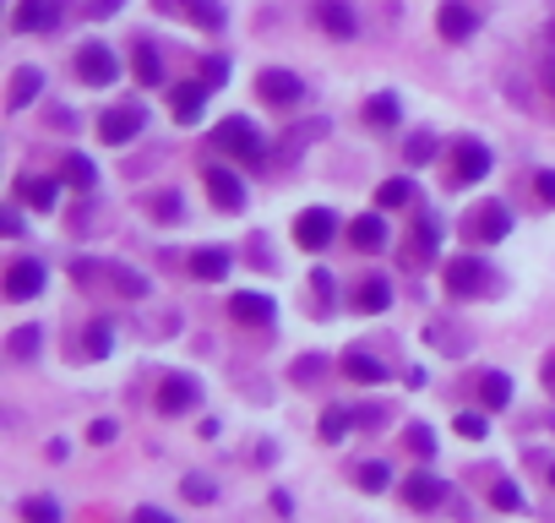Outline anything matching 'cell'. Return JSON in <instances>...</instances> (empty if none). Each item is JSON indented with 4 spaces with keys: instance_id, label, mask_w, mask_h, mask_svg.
Listing matches in <instances>:
<instances>
[{
    "instance_id": "cell-11",
    "label": "cell",
    "mask_w": 555,
    "mask_h": 523,
    "mask_svg": "<svg viewBox=\"0 0 555 523\" xmlns=\"http://www.w3.org/2000/svg\"><path fill=\"white\" fill-rule=\"evenodd\" d=\"M196 404H202V382H196V377L180 371V377H164V382H158V409H164V414H191Z\"/></svg>"
},
{
    "instance_id": "cell-31",
    "label": "cell",
    "mask_w": 555,
    "mask_h": 523,
    "mask_svg": "<svg viewBox=\"0 0 555 523\" xmlns=\"http://www.w3.org/2000/svg\"><path fill=\"white\" fill-rule=\"evenodd\" d=\"M61 180H66V186H82V191H88V186L99 180V169H93V158H82V153H72V158L61 164Z\"/></svg>"
},
{
    "instance_id": "cell-1",
    "label": "cell",
    "mask_w": 555,
    "mask_h": 523,
    "mask_svg": "<svg viewBox=\"0 0 555 523\" xmlns=\"http://www.w3.org/2000/svg\"><path fill=\"white\" fill-rule=\"evenodd\" d=\"M212 142H218V153H229V158H245V164H261V158H267V142H261V131H256L245 115H229V120H218Z\"/></svg>"
},
{
    "instance_id": "cell-23",
    "label": "cell",
    "mask_w": 555,
    "mask_h": 523,
    "mask_svg": "<svg viewBox=\"0 0 555 523\" xmlns=\"http://www.w3.org/2000/svg\"><path fill=\"white\" fill-rule=\"evenodd\" d=\"M131 66H137V82H142V88H158V82H164V61H158L153 39H137V44H131Z\"/></svg>"
},
{
    "instance_id": "cell-15",
    "label": "cell",
    "mask_w": 555,
    "mask_h": 523,
    "mask_svg": "<svg viewBox=\"0 0 555 523\" xmlns=\"http://www.w3.org/2000/svg\"><path fill=\"white\" fill-rule=\"evenodd\" d=\"M229 317H234L240 328H267V322H272V301L256 295V290H240V295L229 301Z\"/></svg>"
},
{
    "instance_id": "cell-18",
    "label": "cell",
    "mask_w": 555,
    "mask_h": 523,
    "mask_svg": "<svg viewBox=\"0 0 555 523\" xmlns=\"http://www.w3.org/2000/svg\"><path fill=\"white\" fill-rule=\"evenodd\" d=\"M207 196H212V207H223V213L245 207V186H240L229 169H207Z\"/></svg>"
},
{
    "instance_id": "cell-33",
    "label": "cell",
    "mask_w": 555,
    "mask_h": 523,
    "mask_svg": "<svg viewBox=\"0 0 555 523\" xmlns=\"http://www.w3.org/2000/svg\"><path fill=\"white\" fill-rule=\"evenodd\" d=\"M23 518L28 523H61V501L55 496H28L23 501Z\"/></svg>"
},
{
    "instance_id": "cell-38",
    "label": "cell",
    "mask_w": 555,
    "mask_h": 523,
    "mask_svg": "<svg viewBox=\"0 0 555 523\" xmlns=\"http://www.w3.org/2000/svg\"><path fill=\"white\" fill-rule=\"evenodd\" d=\"M409 196H414L409 180H382V186H376V207H403Z\"/></svg>"
},
{
    "instance_id": "cell-37",
    "label": "cell",
    "mask_w": 555,
    "mask_h": 523,
    "mask_svg": "<svg viewBox=\"0 0 555 523\" xmlns=\"http://www.w3.org/2000/svg\"><path fill=\"white\" fill-rule=\"evenodd\" d=\"M490 507H495V512H522V490H517L512 480H495V485H490Z\"/></svg>"
},
{
    "instance_id": "cell-40",
    "label": "cell",
    "mask_w": 555,
    "mask_h": 523,
    "mask_svg": "<svg viewBox=\"0 0 555 523\" xmlns=\"http://www.w3.org/2000/svg\"><path fill=\"white\" fill-rule=\"evenodd\" d=\"M387 485H392V469H387V463H360V490L382 496Z\"/></svg>"
},
{
    "instance_id": "cell-32",
    "label": "cell",
    "mask_w": 555,
    "mask_h": 523,
    "mask_svg": "<svg viewBox=\"0 0 555 523\" xmlns=\"http://www.w3.org/2000/svg\"><path fill=\"white\" fill-rule=\"evenodd\" d=\"M180 490H185V501H191V507H212V501H218V485H212L207 474H185V480H180Z\"/></svg>"
},
{
    "instance_id": "cell-30",
    "label": "cell",
    "mask_w": 555,
    "mask_h": 523,
    "mask_svg": "<svg viewBox=\"0 0 555 523\" xmlns=\"http://www.w3.org/2000/svg\"><path fill=\"white\" fill-rule=\"evenodd\" d=\"M354 425H360V420H354V409H344V404H333V409L322 414V436H327V442H344Z\"/></svg>"
},
{
    "instance_id": "cell-28",
    "label": "cell",
    "mask_w": 555,
    "mask_h": 523,
    "mask_svg": "<svg viewBox=\"0 0 555 523\" xmlns=\"http://www.w3.org/2000/svg\"><path fill=\"white\" fill-rule=\"evenodd\" d=\"M365 120H371V126H382V131H392V126L403 120V104H398L392 93H376V99L365 104Z\"/></svg>"
},
{
    "instance_id": "cell-5",
    "label": "cell",
    "mask_w": 555,
    "mask_h": 523,
    "mask_svg": "<svg viewBox=\"0 0 555 523\" xmlns=\"http://www.w3.org/2000/svg\"><path fill=\"white\" fill-rule=\"evenodd\" d=\"M256 93H261V104H272V110H289V104H300L306 82H300L295 72H284V66H267V72L256 77Z\"/></svg>"
},
{
    "instance_id": "cell-20",
    "label": "cell",
    "mask_w": 555,
    "mask_h": 523,
    "mask_svg": "<svg viewBox=\"0 0 555 523\" xmlns=\"http://www.w3.org/2000/svg\"><path fill=\"white\" fill-rule=\"evenodd\" d=\"M17 196L34 202L39 213H50V207L61 202V180H55V175H28V180H17Z\"/></svg>"
},
{
    "instance_id": "cell-39",
    "label": "cell",
    "mask_w": 555,
    "mask_h": 523,
    "mask_svg": "<svg viewBox=\"0 0 555 523\" xmlns=\"http://www.w3.org/2000/svg\"><path fill=\"white\" fill-rule=\"evenodd\" d=\"M436 245H441V224L436 218H420L414 224V256H430Z\"/></svg>"
},
{
    "instance_id": "cell-46",
    "label": "cell",
    "mask_w": 555,
    "mask_h": 523,
    "mask_svg": "<svg viewBox=\"0 0 555 523\" xmlns=\"http://www.w3.org/2000/svg\"><path fill=\"white\" fill-rule=\"evenodd\" d=\"M533 191H539V202H544V207H555V169H544V175L533 180Z\"/></svg>"
},
{
    "instance_id": "cell-35",
    "label": "cell",
    "mask_w": 555,
    "mask_h": 523,
    "mask_svg": "<svg viewBox=\"0 0 555 523\" xmlns=\"http://www.w3.org/2000/svg\"><path fill=\"white\" fill-rule=\"evenodd\" d=\"M147 207L158 213V224H175V218L185 213V202H180V191H153V196H147Z\"/></svg>"
},
{
    "instance_id": "cell-49",
    "label": "cell",
    "mask_w": 555,
    "mask_h": 523,
    "mask_svg": "<svg viewBox=\"0 0 555 523\" xmlns=\"http://www.w3.org/2000/svg\"><path fill=\"white\" fill-rule=\"evenodd\" d=\"M120 0H88V17H115Z\"/></svg>"
},
{
    "instance_id": "cell-51",
    "label": "cell",
    "mask_w": 555,
    "mask_h": 523,
    "mask_svg": "<svg viewBox=\"0 0 555 523\" xmlns=\"http://www.w3.org/2000/svg\"><path fill=\"white\" fill-rule=\"evenodd\" d=\"M550 485H555V463H550Z\"/></svg>"
},
{
    "instance_id": "cell-25",
    "label": "cell",
    "mask_w": 555,
    "mask_h": 523,
    "mask_svg": "<svg viewBox=\"0 0 555 523\" xmlns=\"http://www.w3.org/2000/svg\"><path fill=\"white\" fill-rule=\"evenodd\" d=\"M191 273H196L202 284H218V279L229 273V251H223V245H202V251L191 256Z\"/></svg>"
},
{
    "instance_id": "cell-10",
    "label": "cell",
    "mask_w": 555,
    "mask_h": 523,
    "mask_svg": "<svg viewBox=\"0 0 555 523\" xmlns=\"http://www.w3.org/2000/svg\"><path fill=\"white\" fill-rule=\"evenodd\" d=\"M463 229H468V240H485L490 245V240H506L512 234V213H506V202H485V207L468 213Z\"/></svg>"
},
{
    "instance_id": "cell-8",
    "label": "cell",
    "mask_w": 555,
    "mask_h": 523,
    "mask_svg": "<svg viewBox=\"0 0 555 523\" xmlns=\"http://www.w3.org/2000/svg\"><path fill=\"white\" fill-rule=\"evenodd\" d=\"M77 77H82L88 88H109V82L120 77V61L109 55V44H82V50H77Z\"/></svg>"
},
{
    "instance_id": "cell-12",
    "label": "cell",
    "mask_w": 555,
    "mask_h": 523,
    "mask_svg": "<svg viewBox=\"0 0 555 523\" xmlns=\"http://www.w3.org/2000/svg\"><path fill=\"white\" fill-rule=\"evenodd\" d=\"M44 262H12L7 268V301H34V295H44Z\"/></svg>"
},
{
    "instance_id": "cell-9",
    "label": "cell",
    "mask_w": 555,
    "mask_h": 523,
    "mask_svg": "<svg viewBox=\"0 0 555 523\" xmlns=\"http://www.w3.org/2000/svg\"><path fill=\"white\" fill-rule=\"evenodd\" d=\"M485 175H490V148L474 142V137H463V142L452 148V186H474V180H485Z\"/></svg>"
},
{
    "instance_id": "cell-50",
    "label": "cell",
    "mask_w": 555,
    "mask_h": 523,
    "mask_svg": "<svg viewBox=\"0 0 555 523\" xmlns=\"http://www.w3.org/2000/svg\"><path fill=\"white\" fill-rule=\"evenodd\" d=\"M223 77H229V61H223V55H218V61H207V82H223Z\"/></svg>"
},
{
    "instance_id": "cell-14",
    "label": "cell",
    "mask_w": 555,
    "mask_h": 523,
    "mask_svg": "<svg viewBox=\"0 0 555 523\" xmlns=\"http://www.w3.org/2000/svg\"><path fill=\"white\" fill-rule=\"evenodd\" d=\"M202 104H207V82H180V88L169 93V115H175L180 126H196V120H202Z\"/></svg>"
},
{
    "instance_id": "cell-34",
    "label": "cell",
    "mask_w": 555,
    "mask_h": 523,
    "mask_svg": "<svg viewBox=\"0 0 555 523\" xmlns=\"http://www.w3.org/2000/svg\"><path fill=\"white\" fill-rule=\"evenodd\" d=\"M403 158H409V164H430V158H436V131H414V137L403 142Z\"/></svg>"
},
{
    "instance_id": "cell-2",
    "label": "cell",
    "mask_w": 555,
    "mask_h": 523,
    "mask_svg": "<svg viewBox=\"0 0 555 523\" xmlns=\"http://www.w3.org/2000/svg\"><path fill=\"white\" fill-rule=\"evenodd\" d=\"M490 290H501L495 273H490V262H479V256H452L447 262V295L474 301V295H490Z\"/></svg>"
},
{
    "instance_id": "cell-24",
    "label": "cell",
    "mask_w": 555,
    "mask_h": 523,
    "mask_svg": "<svg viewBox=\"0 0 555 523\" xmlns=\"http://www.w3.org/2000/svg\"><path fill=\"white\" fill-rule=\"evenodd\" d=\"M39 93H44V72H39V66H17V72H12V99H7V104H12V110H28Z\"/></svg>"
},
{
    "instance_id": "cell-36",
    "label": "cell",
    "mask_w": 555,
    "mask_h": 523,
    "mask_svg": "<svg viewBox=\"0 0 555 523\" xmlns=\"http://www.w3.org/2000/svg\"><path fill=\"white\" fill-rule=\"evenodd\" d=\"M109 344H115V328H109V322H93V328L82 333V349H88L93 360H104V355H109Z\"/></svg>"
},
{
    "instance_id": "cell-47",
    "label": "cell",
    "mask_w": 555,
    "mask_h": 523,
    "mask_svg": "<svg viewBox=\"0 0 555 523\" xmlns=\"http://www.w3.org/2000/svg\"><path fill=\"white\" fill-rule=\"evenodd\" d=\"M131 523H175V518H169V512H158V507H137V512H131Z\"/></svg>"
},
{
    "instance_id": "cell-48",
    "label": "cell",
    "mask_w": 555,
    "mask_h": 523,
    "mask_svg": "<svg viewBox=\"0 0 555 523\" xmlns=\"http://www.w3.org/2000/svg\"><path fill=\"white\" fill-rule=\"evenodd\" d=\"M539 382H544V393L555 398V349L544 355V366H539Z\"/></svg>"
},
{
    "instance_id": "cell-13",
    "label": "cell",
    "mask_w": 555,
    "mask_h": 523,
    "mask_svg": "<svg viewBox=\"0 0 555 523\" xmlns=\"http://www.w3.org/2000/svg\"><path fill=\"white\" fill-rule=\"evenodd\" d=\"M441 496H447V485H441L430 469H420V474H409V480H403V501H409L414 512H430V507H441Z\"/></svg>"
},
{
    "instance_id": "cell-45",
    "label": "cell",
    "mask_w": 555,
    "mask_h": 523,
    "mask_svg": "<svg viewBox=\"0 0 555 523\" xmlns=\"http://www.w3.org/2000/svg\"><path fill=\"white\" fill-rule=\"evenodd\" d=\"M115 436H120V431H115V420H93V425H88V442H93V447H109Z\"/></svg>"
},
{
    "instance_id": "cell-3",
    "label": "cell",
    "mask_w": 555,
    "mask_h": 523,
    "mask_svg": "<svg viewBox=\"0 0 555 523\" xmlns=\"http://www.w3.org/2000/svg\"><path fill=\"white\" fill-rule=\"evenodd\" d=\"M142 126H147V110H142V104H115V110H104V115H99V137H104L109 148L137 142V137H142Z\"/></svg>"
},
{
    "instance_id": "cell-22",
    "label": "cell",
    "mask_w": 555,
    "mask_h": 523,
    "mask_svg": "<svg viewBox=\"0 0 555 523\" xmlns=\"http://www.w3.org/2000/svg\"><path fill=\"white\" fill-rule=\"evenodd\" d=\"M349 306H354V311H365V317H376V311H387V306H392V284H387V279H365V284H354Z\"/></svg>"
},
{
    "instance_id": "cell-7",
    "label": "cell",
    "mask_w": 555,
    "mask_h": 523,
    "mask_svg": "<svg viewBox=\"0 0 555 523\" xmlns=\"http://www.w3.org/2000/svg\"><path fill=\"white\" fill-rule=\"evenodd\" d=\"M66 12V0H17L12 7V28L17 34H50Z\"/></svg>"
},
{
    "instance_id": "cell-42",
    "label": "cell",
    "mask_w": 555,
    "mask_h": 523,
    "mask_svg": "<svg viewBox=\"0 0 555 523\" xmlns=\"http://www.w3.org/2000/svg\"><path fill=\"white\" fill-rule=\"evenodd\" d=\"M322 371H327V360H322V355H306V360H295V366H289V377H295V382H317Z\"/></svg>"
},
{
    "instance_id": "cell-16",
    "label": "cell",
    "mask_w": 555,
    "mask_h": 523,
    "mask_svg": "<svg viewBox=\"0 0 555 523\" xmlns=\"http://www.w3.org/2000/svg\"><path fill=\"white\" fill-rule=\"evenodd\" d=\"M436 28H441V39H452V44H463L474 28H479V17L463 7V0H447V7L436 12Z\"/></svg>"
},
{
    "instance_id": "cell-41",
    "label": "cell",
    "mask_w": 555,
    "mask_h": 523,
    "mask_svg": "<svg viewBox=\"0 0 555 523\" xmlns=\"http://www.w3.org/2000/svg\"><path fill=\"white\" fill-rule=\"evenodd\" d=\"M115 284H120V295H131V301H142V295H147V279H142V273H131V268H115Z\"/></svg>"
},
{
    "instance_id": "cell-21",
    "label": "cell",
    "mask_w": 555,
    "mask_h": 523,
    "mask_svg": "<svg viewBox=\"0 0 555 523\" xmlns=\"http://www.w3.org/2000/svg\"><path fill=\"white\" fill-rule=\"evenodd\" d=\"M349 245H354V251H382V245H387V218H382V213L354 218V224H349Z\"/></svg>"
},
{
    "instance_id": "cell-26",
    "label": "cell",
    "mask_w": 555,
    "mask_h": 523,
    "mask_svg": "<svg viewBox=\"0 0 555 523\" xmlns=\"http://www.w3.org/2000/svg\"><path fill=\"white\" fill-rule=\"evenodd\" d=\"M425 339H430L441 355H468V333H463L457 322H430V328H425Z\"/></svg>"
},
{
    "instance_id": "cell-29",
    "label": "cell",
    "mask_w": 555,
    "mask_h": 523,
    "mask_svg": "<svg viewBox=\"0 0 555 523\" xmlns=\"http://www.w3.org/2000/svg\"><path fill=\"white\" fill-rule=\"evenodd\" d=\"M39 344H44V328H34V322H23V328H12V339H7V349H12V360H34V355H39Z\"/></svg>"
},
{
    "instance_id": "cell-19",
    "label": "cell",
    "mask_w": 555,
    "mask_h": 523,
    "mask_svg": "<svg viewBox=\"0 0 555 523\" xmlns=\"http://www.w3.org/2000/svg\"><path fill=\"white\" fill-rule=\"evenodd\" d=\"M344 377L360 382V387H382V382H387V366H382L376 355H365V349H349V355H344Z\"/></svg>"
},
{
    "instance_id": "cell-43",
    "label": "cell",
    "mask_w": 555,
    "mask_h": 523,
    "mask_svg": "<svg viewBox=\"0 0 555 523\" xmlns=\"http://www.w3.org/2000/svg\"><path fill=\"white\" fill-rule=\"evenodd\" d=\"M457 436H468V442H479V436H490V425H485V414H457Z\"/></svg>"
},
{
    "instance_id": "cell-6",
    "label": "cell",
    "mask_w": 555,
    "mask_h": 523,
    "mask_svg": "<svg viewBox=\"0 0 555 523\" xmlns=\"http://www.w3.org/2000/svg\"><path fill=\"white\" fill-rule=\"evenodd\" d=\"M158 12H164V17H185V23H196V28H207V34H218V28L229 23L223 0H158Z\"/></svg>"
},
{
    "instance_id": "cell-4",
    "label": "cell",
    "mask_w": 555,
    "mask_h": 523,
    "mask_svg": "<svg viewBox=\"0 0 555 523\" xmlns=\"http://www.w3.org/2000/svg\"><path fill=\"white\" fill-rule=\"evenodd\" d=\"M333 234H338V213H333V207H306V213L295 218V245H300V251H327Z\"/></svg>"
},
{
    "instance_id": "cell-44",
    "label": "cell",
    "mask_w": 555,
    "mask_h": 523,
    "mask_svg": "<svg viewBox=\"0 0 555 523\" xmlns=\"http://www.w3.org/2000/svg\"><path fill=\"white\" fill-rule=\"evenodd\" d=\"M409 447H414L420 458H430V452H436V431H430V425H409Z\"/></svg>"
},
{
    "instance_id": "cell-27",
    "label": "cell",
    "mask_w": 555,
    "mask_h": 523,
    "mask_svg": "<svg viewBox=\"0 0 555 523\" xmlns=\"http://www.w3.org/2000/svg\"><path fill=\"white\" fill-rule=\"evenodd\" d=\"M479 398H485V409H506L512 404V377L506 371H485L479 377Z\"/></svg>"
},
{
    "instance_id": "cell-17",
    "label": "cell",
    "mask_w": 555,
    "mask_h": 523,
    "mask_svg": "<svg viewBox=\"0 0 555 523\" xmlns=\"http://www.w3.org/2000/svg\"><path fill=\"white\" fill-rule=\"evenodd\" d=\"M317 23L333 39H354V7H349V0H317Z\"/></svg>"
}]
</instances>
